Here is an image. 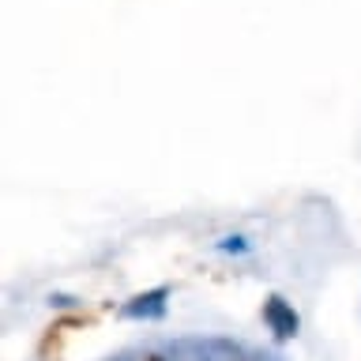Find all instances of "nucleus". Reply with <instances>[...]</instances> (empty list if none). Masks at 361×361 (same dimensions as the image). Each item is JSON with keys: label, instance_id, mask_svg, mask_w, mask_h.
I'll list each match as a JSON object with an SVG mask.
<instances>
[{"label": "nucleus", "instance_id": "nucleus-1", "mask_svg": "<svg viewBox=\"0 0 361 361\" xmlns=\"http://www.w3.org/2000/svg\"><path fill=\"white\" fill-rule=\"evenodd\" d=\"M264 320H267L271 335H275L279 343H286V338H293L301 331V320H298V312H293V305L286 298H279V293H271L264 301Z\"/></svg>", "mask_w": 361, "mask_h": 361}, {"label": "nucleus", "instance_id": "nucleus-2", "mask_svg": "<svg viewBox=\"0 0 361 361\" xmlns=\"http://www.w3.org/2000/svg\"><path fill=\"white\" fill-rule=\"evenodd\" d=\"M166 298H169L166 286L143 290V293H135L121 312L128 316V320H162V316H166Z\"/></svg>", "mask_w": 361, "mask_h": 361}, {"label": "nucleus", "instance_id": "nucleus-3", "mask_svg": "<svg viewBox=\"0 0 361 361\" xmlns=\"http://www.w3.org/2000/svg\"><path fill=\"white\" fill-rule=\"evenodd\" d=\"M219 248H222V252H245V237H222V241H219Z\"/></svg>", "mask_w": 361, "mask_h": 361}, {"label": "nucleus", "instance_id": "nucleus-4", "mask_svg": "<svg viewBox=\"0 0 361 361\" xmlns=\"http://www.w3.org/2000/svg\"><path fill=\"white\" fill-rule=\"evenodd\" d=\"M143 361H166V357H158V354H151V357H143Z\"/></svg>", "mask_w": 361, "mask_h": 361}]
</instances>
